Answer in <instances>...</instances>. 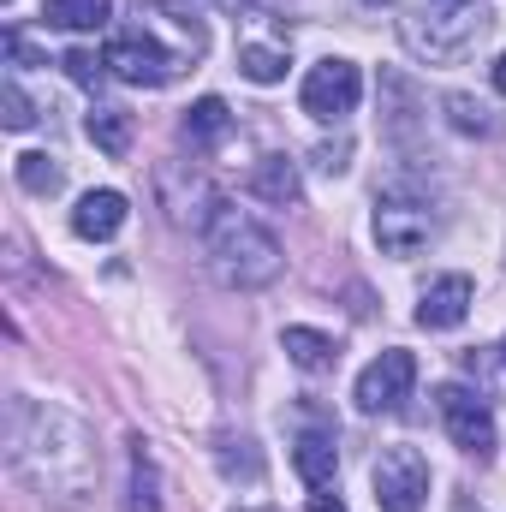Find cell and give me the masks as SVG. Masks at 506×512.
<instances>
[{"instance_id":"9a60e30c","label":"cell","mask_w":506,"mask_h":512,"mask_svg":"<svg viewBox=\"0 0 506 512\" xmlns=\"http://www.w3.org/2000/svg\"><path fill=\"white\" fill-rule=\"evenodd\" d=\"M292 465H298V477H304L310 489H328L334 471H340V447H334V435H298Z\"/></svg>"},{"instance_id":"44dd1931","label":"cell","mask_w":506,"mask_h":512,"mask_svg":"<svg viewBox=\"0 0 506 512\" xmlns=\"http://www.w3.org/2000/svg\"><path fill=\"white\" fill-rule=\"evenodd\" d=\"M447 120H453L459 131H477V137H489V131H495V114H489L477 96H465V90H453V96H447Z\"/></svg>"},{"instance_id":"7a4b0ae2","label":"cell","mask_w":506,"mask_h":512,"mask_svg":"<svg viewBox=\"0 0 506 512\" xmlns=\"http://www.w3.org/2000/svg\"><path fill=\"white\" fill-rule=\"evenodd\" d=\"M203 251H209V268L233 286V292H256V286H268V280H280V268H286V251H280V239L251 221L245 209H215L209 215V227H203Z\"/></svg>"},{"instance_id":"484cf974","label":"cell","mask_w":506,"mask_h":512,"mask_svg":"<svg viewBox=\"0 0 506 512\" xmlns=\"http://www.w3.org/2000/svg\"><path fill=\"white\" fill-rule=\"evenodd\" d=\"M310 512H346L340 495H310Z\"/></svg>"},{"instance_id":"5bb4252c","label":"cell","mask_w":506,"mask_h":512,"mask_svg":"<svg viewBox=\"0 0 506 512\" xmlns=\"http://www.w3.org/2000/svg\"><path fill=\"white\" fill-rule=\"evenodd\" d=\"M185 143L191 149H215V143H227V131H233V114H227V102L221 96H203V102H191L185 108Z\"/></svg>"},{"instance_id":"ffe728a7","label":"cell","mask_w":506,"mask_h":512,"mask_svg":"<svg viewBox=\"0 0 506 512\" xmlns=\"http://www.w3.org/2000/svg\"><path fill=\"white\" fill-rule=\"evenodd\" d=\"M12 173H18V185H24L30 197H54V191H60V167H54L48 155H36V149H30V155H18V161H12Z\"/></svg>"},{"instance_id":"277c9868","label":"cell","mask_w":506,"mask_h":512,"mask_svg":"<svg viewBox=\"0 0 506 512\" xmlns=\"http://www.w3.org/2000/svg\"><path fill=\"white\" fill-rule=\"evenodd\" d=\"M102 60H108V72H114L120 84H137V90H167V84L185 72V54L161 48L149 30H120V36L102 48Z\"/></svg>"},{"instance_id":"ac0fdd59","label":"cell","mask_w":506,"mask_h":512,"mask_svg":"<svg viewBox=\"0 0 506 512\" xmlns=\"http://www.w3.org/2000/svg\"><path fill=\"white\" fill-rule=\"evenodd\" d=\"M126 512H161V471H155V459L143 453V441L131 447V495H126Z\"/></svg>"},{"instance_id":"9c48e42d","label":"cell","mask_w":506,"mask_h":512,"mask_svg":"<svg viewBox=\"0 0 506 512\" xmlns=\"http://www.w3.org/2000/svg\"><path fill=\"white\" fill-rule=\"evenodd\" d=\"M411 382H417V358L411 352H381L376 364L358 376V387H352V399H358V411H399L405 405V393H411Z\"/></svg>"},{"instance_id":"d6986e66","label":"cell","mask_w":506,"mask_h":512,"mask_svg":"<svg viewBox=\"0 0 506 512\" xmlns=\"http://www.w3.org/2000/svg\"><path fill=\"white\" fill-rule=\"evenodd\" d=\"M239 72H245L251 84H280V78H286V48L245 42V48H239Z\"/></svg>"},{"instance_id":"4316f807","label":"cell","mask_w":506,"mask_h":512,"mask_svg":"<svg viewBox=\"0 0 506 512\" xmlns=\"http://www.w3.org/2000/svg\"><path fill=\"white\" fill-rule=\"evenodd\" d=\"M495 90H501V96H506V54H501V60H495Z\"/></svg>"},{"instance_id":"7c38bea8","label":"cell","mask_w":506,"mask_h":512,"mask_svg":"<svg viewBox=\"0 0 506 512\" xmlns=\"http://www.w3.org/2000/svg\"><path fill=\"white\" fill-rule=\"evenodd\" d=\"M245 191H251V197H262V203H274V209H292V203L304 197L298 167H292L286 155H262L251 173H245Z\"/></svg>"},{"instance_id":"3957f363","label":"cell","mask_w":506,"mask_h":512,"mask_svg":"<svg viewBox=\"0 0 506 512\" xmlns=\"http://www.w3.org/2000/svg\"><path fill=\"white\" fill-rule=\"evenodd\" d=\"M483 30H489V0H471V6L423 0V18H405V42L429 60H459Z\"/></svg>"},{"instance_id":"cb8c5ba5","label":"cell","mask_w":506,"mask_h":512,"mask_svg":"<svg viewBox=\"0 0 506 512\" xmlns=\"http://www.w3.org/2000/svg\"><path fill=\"white\" fill-rule=\"evenodd\" d=\"M6 54H12L18 66H42V60H36V48L24 42V30H6Z\"/></svg>"},{"instance_id":"5b68a950","label":"cell","mask_w":506,"mask_h":512,"mask_svg":"<svg viewBox=\"0 0 506 512\" xmlns=\"http://www.w3.org/2000/svg\"><path fill=\"white\" fill-rule=\"evenodd\" d=\"M370 489H376L381 512H423L429 501V459L417 447H381L376 465H370Z\"/></svg>"},{"instance_id":"6da1fadb","label":"cell","mask_w":506,"mask_h":512,"mask_svg":"<svg viewBox=\"0 0 506 512\" xmlns=\"http://www.w3.org/2000/svg\"><path fill=\"white\" fill-rule=\"evenodd\" d=\"M6 447H12L18 477H30L42 495H60V501H84L90 483L102 477L90 429L78 417L54 411V405L12 399V411H6Z\"/></svg>"},{"instance_id":"2e32d148","label":"cell","mask_w":506,"mask_h":512,"mask_svg":"<svg viewBox=\"0 0 506 512\" xmlns=\"http://www.w3.org/2000/svg\"><path fill=\"white\" fill-rule=\"evenodd\" d=\"M84 131H90V143L102 149V155H114V161H126L131 155V114L126 108H96L90 120H84Z\"/></svg>"},{"instance_id":"30bf717a","label":"cell","mask_w":506,"mask_h":512,"mask_svg":"<svg viewBox=\"0 0 506 512\" xmlns=\"http://www.w3.org/2000/svg\"><path fill=\"white\" fill-rule=\"evenodd\" d=\"M471 304H477V286H471V274H441V280H429L423 286V298H417V328H459L465 316H471Z\"/></svg>"},{"instance_id":"8fae6325","label":"cell","mask_w":506,"mask_h":512,"mask_svg":"<svg viewBox=\"0 0 506 512\" xmlns=\"http://www.w3.org/2000/svg\"><path fill=\"white\" fill-rule=\"evenodd\" d=\"M126 215L131 209H126L120 191H90V197H78V209H72V233L102 245V239H114V233L126 227Z\"/></svg>"},{"instance_id":"83f0119b","label":"cell","mask_w":506,"mask_h":512,"mask_svg":"<svg viewBox=\"0 0 506 512\" xmlns=\"http://www.w3.org/2000/svg\"><path fill=\"white\" fill-rule=\"evenodd\" d=\"M441 6H471V0H441Z\"/></svg>"},{"instance_id":"d4e9b609","label":"cell","mask_w":506,"mask_h":512,"mask_svg":"<svg viewBox=\"0 0 506 512\" xmlns=\"http://www.w3.org/2000/svg\"><path fill=\"white\" fill-rule=\"evenodd\" d=\"M316 161H322V173H346V143H334V149H316Z\"/></svg>"},{"instance_id":"8992f818","label":"cell","mask_w":506,"mask_h":512,"mask_svg":"<svg viewBox=\"0 0 506 512\" xmlns=\"http://www.w3.org/2000/svg\"><path fill=\"white\" fill-rule=\"evenodd\" d=\"M358 96H364V72H358L352 60H340V54H328L322 66H310V78H304V90H298L304 114L322 120V126L358 114Z\"/></svg>"},{"instance_id":"e0dca14e","label":"cell","mask_w":506,"mask_h":512,"mask_svg":"<svg viewBox=\"0 0 506 512\" xmlns=\"http://www.w3.org/2000/svg\"><path fill=\"white\" fill-rule=\"evenodd\" d=\"M42 18L60 30H102L114 18V0H42Z\"/></svg>"},{"instance_id":"4fadbf2b","label":"cell","mask_w":506,"mask_h":512,"mask_svg":"<svg viewBox=\"0 0 506 512\" xmlns=\"http://www.w3.org/2000/svg\"><path fill=\"white\" fill-rule=\"evenodd\" d=\"M280 352H286L304 376H322V370L340 364V340L322 334V328H286V334H280Z\"/></svg>"},{"instance_id":"7402d4cb","label":"cell","mask_w":506,"mask_h":512,"mask_svg":"<svg viewBox=\"0 0 506 512\" xmlns=\"http://www.w3.org/2000/svg\"><path fill=\"white\" fill-rule=\"evenodd\" d=\"M60 66H66V78H72V84H84V90H96V84L108 78V60H102V54H90V48H72Z\"/></svg>"},{"instance_id":"52a82bcc","label":"cell","mask_w":506,"mask_h":512,"mask_svg":"<svg viewBox=\"0 0 506 512\" xmlns=\"http://www.w3.org/2000/svg\"><path fill=\"white\" fill-rule=\"evenodd\" d=\"M435 405H441V423H447L453 447L471 453V459H489V447H495V411L483 405V393L447 382V387H435Z\"/></svg>"},{"instance_id":"ba28073f","label":"cell","mask_w":506,"mask_h":512,"mask_svg":"<svg viewBox=\"0 0 506 512\" xmlns=\"http://www.w3.org/2000/svg\"><path fill=\"white\" fill-rule=\"evenodd\" d=\"M441 221L429 215V203H411V197H376V245L387 256H417L435 245Z\"/></svg>"},{"instance_id":"603a6c76","label":"cell","mask_w":506,"mask_h":512,"mask_svg":"<svg viewBox=\"0 0 506 512\" xmlns=\"http://www.w3.org/2000/svg\"><path fill=\"white\" fill-rule=\"evenodd\" d=\"M0 108H6V131H30L36 126V108H30V96H24L18 84L0 90Z\"/></svg>"}]
</instances>
